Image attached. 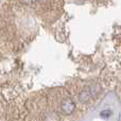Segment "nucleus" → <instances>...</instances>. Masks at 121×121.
Masks as SVG:
<instances>
[{"label":"nucleus","mask_w":121,"mask_h":121,"mask_svg":"<svg viewBox=\"0 0 121 121\" xmlns=\"http://www.w3.org/2000/svg\"><path fill=\"white\" fill-rule=\"evenodd\" d=\"M74 103L70 100V99H66L62 102V111L66 115H70L73 111H74Z\"/></svg>","instance_id":"1"},{"label":"nucleus","mask_w":121,"mask_h":121,"mask_svg":"<svg viewBox=\"0 0 121 121\" xmlns=\"http://www.w3.org/2000/svg\"><path fill=\"white\" fill-rule=\"evenodd\" d=\"M111 115H112V112L109 111V109H107V111H103V112H101V117H109Z\"/></svg>","instance_id":"2"}]
</instances>
